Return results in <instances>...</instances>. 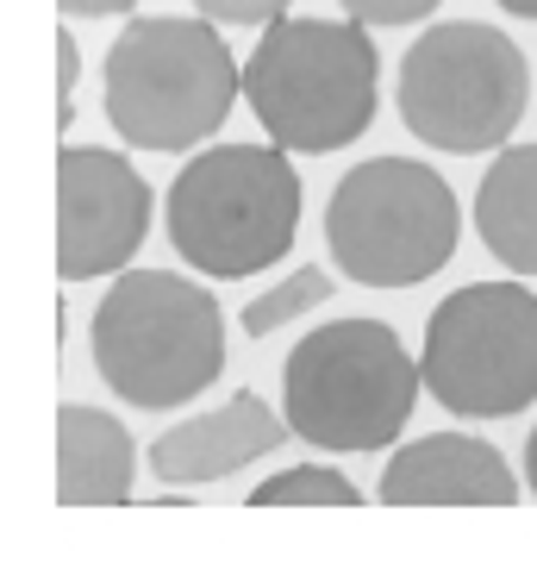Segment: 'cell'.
<instances>
[{
  "instance_id": "cell-1",
  "label": "cell",
  "mask_w": 537,
  "mask_h": 563,
  "mask_svg": "<svg viewBox=\"0 0 537 563\" xmlns=\"http://www.w3.org/2000/svg\"><path fill=\"white\" fill-rule=\"evenodd\" d=\"M244 101L262 139L300 157L350 151L376 125L381 57L362 20H269L244 57Z\"/></svg>"
},
{
  "instance_id": "cell-2",
  "label": "cell",
  "mask_w": 537,
  "mask_h": 563,
  "mask_svg": "<svg viewBox=\"0 0 537 563\" xmlns=\"http://www.w3.org/2000/svg\"><path fill=\"white\" fill-rule=\"evenodd\" d=\"M244 63L225 51L220 20H125L100 69L107 125L132 151H194L232 120Z\"/></svg>"
},
{
  "instance_id": "cell-3",
  "label": "cell",
  "mask_w": 537,
  "mask_h": 563,
  "mask_svg": "<svg viewBox=\"0 0 537 563\" xmlns=\"http://www.w3.org/2000/svg\"><path fill=\"white\" fill-rule=\"evenodd\" d=\"M100 383L138 413L200 401L225 369V313L176 269H120L88 332Z\"/></svg>"
},
{
  "instance_id": "cell-4",
  "label": "cell",
  "mask_w": 537,
  "mask_h": 563,
  "mask_svg": "<svg viewBox=\"0 0 537 563\" xmlns=\"http://www.w3.org/2000/svg\"><path fill=\"white\" fill-rule=\"evenodd\" d=\"M418 388V357L381 320H325L281 363V407L294 439L332 457L394 444L413 420Z\"/></svg>"
},
{
  "instance_id": "cell-5",
  "label": "cell",
  "mask_w": 537,
  "mask_h": 563,
  "mask_svg": "<svg viewBox=\"0 0 537 563\" xmlns=\"http://www.w3.org/2000/svg\"><path fill=\"white\" fill-rule=\"evenodd\" d=\"M169 251L213 282H244L294 251L300 169L269 144H206L169 181Z\"/></svg>"
},
{
  "instance_id": "cell-6",
  "label": "cell",
  "mask_w": 537,
  "mask_h": 563,
  "mask_svg": "<svg viewBox=\"0 0 537 563\" xmlns=\"http://www.w3.org/2000/svg\"><path fill=\"white\" fill-rule=\"evenodd\" d=\"M394 107L425 151L476 157L518 132L532 107V69L500 25L444 20L425 25V38H413V51L400 57Z\"/></svg>"
},
{
  "instance_id": "cell-7",
  "label": "cell",
  "mask_w": 537,
  "mask_h": 563,
  "mask_svg": "<svg viewBox=\"0 0 537 563\" xmlns=\"http://www.w3.org/2000/svg\"><path fill=\"white\" fill-rule=\"evenodd\" d=\"M462 207L418 157H369L325 201V251L362 288H418L457 257Z\"/></svg>"
},
{
  "instance_id": "cell-8",
  "label": "cell",
  "mask_w": 537,
  "mask_h": 563,
  "mask_svg": "<svg viewBox=\"0 0 537 563\" xmlns=\"http://www.w3.org/2000/svg\"><path fill=\"white\" fill-rule=\"evenodd\" d=\"M425 395L457 420H513L537 401V295L469 282L425 320Z\"/></svg>"
},
{
  "instance_id": "cell-9",
  "label": "cell",
  "mask_w": 537,
  "mask_h": 563,
  "mask_svg": "<svg viewBox=\"0 0 537 563\" xmlns=\"http://www.w3.org/2000/svg\"><path fill=\"white\" fill-rule=\"evenodd\" d=\"M150 232V181L100 144H63L57 157V276H120Z\"/></svg>"
},
{
  "instance_id": "cell-10",
  "label": "cell",
  "mask_w": 537,
  "mask_h": 563,
  "mask_svg": "<svg viewBox=\"0 0 537 563\" xmlns=\"http://www.w3.org/2000/svg\"><path fill=\"white\" fill-rule=\"evenodd\" d=\"M288 432H294L288 413L262 407L257 388H238L225 407H206L194 420H176L169 432H157V444H150V476L163 488L225 483V476H238L244 463L281 451Z\"/></svg>"
},
{
  "instance_id": "cell-11",
  "label": "cell",
  "mask_w": 537,
  "mask_h": 563,
  "mask_svg": "<svg viewBox=\"0 0 537 563\" xmlns=\"http://www.w3.org/2000/svg\"><path fill=\"white\" fill-rule=\"evenodd\" d=\"M388 507H513L518 476L488 439L476 432H425L400 444L381 470Z\"/></svg>"
},
{
  "instance_id": "cell-12",
  "label": "cell",
  "mask_w": 537,
  "mask_h": 563,
  "mask_svg": "<svg viewBox=\"0 0 537 563\" xmlns=\"http://www.w3.org/2000/svg\"><path fill=\"white\" fill-rule=\"evenodd\" d=\"M138 444L107 407H57V507H120L132 501Z\"/></svg>"
},
{
  "instance_id": "cell-13",
  "label": "cell",
  "mask_w": 537,
  "mask_h": 563,
  "mask_svg": "<svg viewBox=\"0 0 537 563\" xmlns=\"http://www.w3.org/2000/svg\"><path fill=\"white\" fill-rule=\"evenodd\" d=\"M476 232L513 276H537V144H500L476 188Z\"/></svg>"
},
{
  "instance_id": "cell-14",
  "label": "cell",
  "mask_w": 537,
  "mask_h": 563,
  "mask_svg": "<svg viewBox=\"0 0 537 563\" xmlns=\"http://www.w3.org/2000/svg\"><path fill=\"white\" fill-rule=\"evenodd\" d=\"M250 507H362V488L332 463H294L250 488Z\"/></svg>"
},
{
  "instance_id": "cell-15",
  "label": "cell",
  "mask_w": 537,
  "mask_h": 563,
  "mask_svg": "<svg viewBox=\"0 0 537 563\" xmlns=\"http://www.w3.org/2000/svg\"><path fill=\"white\" fill-rule=\"evenodd\" d=\"M332 301V276L318 269V263H300L294 276H281L269 295H257V301L244 307V339H269V332H281V325H294L300 313H313V307Z\"/></svg>"
},
{
  "instance_id": "cell-16",
  "label": "cell",
  "mask_w": 537,
  "mask_h": 563,
  "mask_svg": "<svg viewBox=\"0 0 537 563\" xmlns=\"http://www.w3.org/2000/svg\"><path fill=\"white\" fill-rule=\"evenodd\" d=\"M350 20H362L369 32H381V25H418L432 7H444V0H338Z\"/></svg>"
},
{
  "instance_id": "cell-17",
  "label": "cell",
  "mask_w": 537,
  "mask_h": 563,
  "mask_svg": "<svg viewBox=\"0 0 537 563\" xmlns=\"http://www.w3.org/2000/svg\"><path fill=\"white\" fill-rule=\"evenodd\" d=\"M194 13H206V20H220V25H269L281 20L294 0H188Z\"/></svg>"
},
{
  "instance_id": "cell-18",
  "label": "cell",
  "mask_w": 537,
  "mask_h": 563,
  "mask_svg": "<svg viewBox=\"0 0 537 563\" xmlns=\"http://www.w3.org/2000/svg\"><path fill=\"white\" fill-rule=\"evenodd\" d=\"M76 76H81V51L76 32H57V120H76Z\"/></svg>"
},
{
  "instance_id": "cell-19",
  "label": "cell",
  "mask_w": 537,
  "mask_h": 563,
  "mask_svg": "<svg viewBox=\"0 0 537 563\" xmlns=\"http://www.w3.org/2000/svg\"><path fill=\"white\" fill-rule=\"evenodd\" d=\"M69 20H113V13H125V7H138V0H57Z\"/></svg>"
},
{
  "instance_id": "cell-20",
  "label": "cell",
  "mask_w": 537,
  "mask_h": 563,
  "mask_svg": "<svg viewBox=\"0 0 537 563\" xmlns=\"http://www.w3.org/2000/svg\"><path fill=\"white\" fill-rule=\"evenodd\" d=\"M525 488L537 495V426H532V439H525Z\"/></svg>"
},
{
  "instance_id": "cell-21",
  "label": "cell",
  "mask_w": 537,
  "mask_h": 563,
  "mask_svg": "<svg viewBox=\"0 0 537 563\" xmlns=\"http://www.w3.org/2000/svg\"><path fill=\"white\" fill-rule=\"evenodd\" d=\"M494 7H506L513 20H537V0H494Z\"/></svg>"
}]
</instances>
